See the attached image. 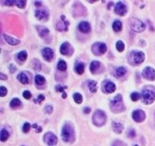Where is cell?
Listing matches in <instances>:
<instances>
[{"label": "cell", "mask_w": 155, "mask_h": 146, "mask_svg": "<svg viewBox=\"0 0 155 146\" xmlns=\"http://www.w3.org/2000/svg\"><path fill=\"white\" fill-rule=\"evenodd\" d=\"M67 86H65V87H62L60 85H57L56 86V91H58V92H64V90H65V88H67Z\"/></svg>", "instance_id": "42"}, {"label": "cell", "mask_w": 155, "mask_h": 146, "mask_svg": "<svg viewBox=\"0 0 155 146\" xmlns=\"http://www.w3.org/2000/svg\"><path fill=\"white\" fill-rule=\"evenodd\" d=\"M116 47L119 52H123V50H124V49H125V44L123 43V41L119 40V41H117V43H116Z\"/></svg>", "instance_id": "32"}, {"label": "cell", "mask_w": 155, "mask_h": 146, "mask_svg": "<svg viewBox=\"0 0 155 146\" xmlns=\"http://www.w3.org/2000/svg\"><path fill=\"white\" fill-rule=\"evenodd\" d=\"M129 25L132 31L136 32H142L145 29V25L142 22V21L138 20L137 18H132L129 20Z\"/></svg>", "instance_id": "5"}, {"label": "cell", "mask_w": 155, "mask_h": 146, "mask_svg": "<svg viewBox=\"0 0 155 146\" xmlns=\"http://www.w3.org/2000/svg\"><path fill=\"white\" fill-rule=\"evenodd\" d=\"M126 73V69L124 67H119L116 69V75L118 77H123V75H125Z\"/></svg>", "instance_id": "30"}, {"label": "cell", "mask_w": 155, "mask_h": 146, "mask_svg": "<svg viewBox=\"0 0 155 146\" xmlns=\"http://www.w3.org/2000/svg\"><path fill=\"white\" fill-rule=\"evenodd\" d=\"M6 5L8 6H12L14 4H15V1H12V0H7L5 2Z\"/></svg>", "instance_id": "44"}, {"label": "cell", "mask_w": 155, "mask_h": 146, "mask_svg": "<svg viewBox=\"0 0 155 146\" xmlns=\"http://www.w3.org/2000/svg\"><path fill=\"white\" fill-rule=\"evenodd\" d=\"M128 136L129 138H134L136 136V131L134 129H131L128 133Z\"/></svg>", "instance_id": "43"}, {"label": "cell", "mask_w": 155, "mask_h": 146, "mask_svg": "<svg viewBox=\"0 0 155 146\" xmlns=\"http://www.w3.org/2000/svg\"><path fill=\"white\" fill-rule=\"evenodd\" d=\"M7 94V89L6 87H5L2 86L0 87V96L1 97H4V96H6Z\"/></svg>", "instance_id": "39"}, {"label": "cell", "mask_w": 155, "mask_h": 146, "mask_svg": "<svg viewBox=\"0 0 155 146\" xmlns=\"http://www.w3.org/2000/svg\"><path fill=\"white\" fill-rule=\"evenodd\" d=\"M101 67V63L98 61H93L90 65L91 72L95 73Z\"/></svg>", "instance_id": "20"}, {"label": "cell", "mask_w": 155, "mask_h": 146, "mask_svg": "<svg viewBox=\"0 0 155 146\" xmlns=\"http://www.w3.org/2000/svg\"><path fill=\"white\" fill-rule=\"evenodd\" d=\"M78 28L81 32L85 33H89V32H90L91 31L90 25L88 22H85V21H83V22L79 23Z\"/></svg>", "instance_id": "16"}, {"label": "cell", "mask_w": 155, "mask_h": 146, "mask_svg": "<svg viewBox=\"0 0 155 146\" xmlns=\"http://www.w3.org/2000/svg\"><path fill=\"white\" fill-rule=\"evenodd\" d=\"M17 58H18V60L21 61V62H24V61H26V58H27V53L26 51H21L17 55Z\"/></svg>", "instance_id": "29"}, {"label": "cell", "mask_w": 155, "mask_h": 146, "mask_svg": "<svg viewBox=\"0 0 155 146\" xmlns=\"http://www.w3.org/2000/svg\"><path fill=\"white\" fill-rule=\"evenodd\" d=\"M10 107L12 109H17L21 105V101L18 98H14L10 102Z\"/></svg>", "instance_id": "22"}, {"label": "cell", "mask_w": 155, "mask_h": 146, "mask_svg": "<svg viewBox=\"0 0 155 146\" xmlns=\"http://www.w3.org/2000/svg\"><path fill=\"white\" fill-rule=\"evenodd\" d=\"M142 99L145 104H151L155 100V92L152 90L144 89L142 93Z\"/></svg>", "instance_id": "4"}, {"label": "cell", "mask_w": 155, "mask_h": 146, "mask_svg": "<svg viewBox=\"0 0 155 146\" xmlns=\"http://www.w3.org/2000/svg\"><path fill=\"white\" fill-rule=\"evenodd\" d=\"M0 79L2 80L7 79V75H5L3 73H0Z\"/></svg>", "instance_id": "46"}, {"label": "cell", "mask_w": 155, "mask_h": 146, "mask_svg": "<svg viewBox=\"0 0 155 146\" xmlns=\"http://www.w3.org/2000/svg\"><path fill=\"white\" fill-rule=\"evenodd\" d=\"M112 146H127L124 142H120V141H118V140H116L114 142V144H113V145Z\"/></svg>", "instance_id": "40"}, {"label": "cell", "mask_w": 155, "mask_h": 146, "mask_svg": "<svg viewBox=\"0 0 155 146\" xmlns=\"http://www.w3.org/2000/svg\"><path fill=\"white\" fill-rule=\"evenodd\" d=\"M60 52L64 56H68V55H71L73 52V48L68 42H65L61 46Z\"/></svg>", "instance_id": "12"}, {"label": "cell", "mask_w": 155, "mask_h": 146, "mask_svg": "<svg viewBox=\"0 0 155 146\" xmlns=\"http://www.w3.org/2000/svg\"><path fill=\"white\" fill-rule=\"evenodd\" d=\"M35 4L36 6H41V5H42L41 2H35Z\"/></svg>", "instance_id": "48"}, {"label": "cell", "mask_w": 155, "mask_h": 146, "mask_svg": "<svg viewBox=\"0 0 155 146\" xmlns=\"http://www.w3.org/2000/svg\"><path fill=\"white\" fill-rule=\"evenodd\" d=\"M23 96H24V98L25 99H30V98H31V93H30L29 91H24V93H23Z\"/></svg>", "instance_id": "41"}, {"label": "cell", "mask_w": 155, "mask_h": 146, "mask_svg": "<svg viewBox=\"0 0 155 146\" xmlns=\"http://www.w3.org/2000/svg\"><path fill=\"white\" fill-rule=\"evenodd\" d=\"M33 128H35V129H36V128H38V127H37V125H36V124H34V125H33Z\"/></svg>", "instance_id": "51"}, {"label": "cell", "mask_w": 155, "mask_h": 146, "mask_svg": "<svg viewBox=\"0 0 155 146\" xmlns=\"http://www.w3.org/2000/svg\"><path fill=\"white\" fill-rule=\"evenodd\" d=\"M133 146H138V145H134Z\"/></svg>", "instance_id": "52"}, {"label": "cell", "mask_w": 155, "mask_h": 146, "mask_svg": "<svg viewBox=\"0 0 155 146\" xmlns=\"http://www.w3.org/2000/svg\"><path fill=\"white\" fill-rule=\"evenodd\" d=\"M30 129V125L28 123H26L24 124L23 126V132H24L25 133H28Z\"/></svg>", "instance_id": "38"}, {"label": "cell", "mask_w": 155, "mask_h": 146, "mask_svg": "<svg viewBox=\"0 0 155 146\" xmlns=\"http://www.w3.org/2000/svg\"><path fill=\"white\" fill-rule=\"evenodd\" d=\"M131 99L133 101H137L140 99V94L137 92H133L131 94Z\"/></svg>", "instance_id": "36"}, {"label": "cell", "mask_w": 155, "mask_h": 146, "mask_svg": "<svg viewBox=\"0 0 155 146\" xmlns=\"http://www.w3.org/2000/svg\"><path fill=\"white\" fill-rule=\"evenodd\" d=\"M91 111V108L89 107H85L84 109V113H89Z\"/></svg>", "instance_id": "47"}, {"label": "cell", "mask_w": 155, "mask_h": 146, "mask_svg": "<svg viewBox=\"0 0 155 146\" xmlns=\"http://www.w3.org/2000/svg\"><path fill=\"white\" fill-rule=\"evenodd\" d=\"M62 98H63L64 99H65V98H67V94L65 93V92H64V93H63V95H62Z\"/></svg>", "instance_id": "49"}, {"label": "cell", "mask_w": 155, "mask_h": 146, "mask_svg": "<svg viewBox=\"0 0 155 146\" xmlns=\"http://www.w3.org/2000/svg\"><path fill=\"white\" fill-rule=\"evenodd\" d=\"M4 38H5V40H6L7 43H9L10 45L15 46V45L19 44V40H17V39H15V38H14V37H10V36H8V35L5 34V35H4Z\"/></svg>", "instance_id": "17"}, {"label": "cell", "mask_w": 155, "mask_h": 146, "mask_svg": "<svg viewBox=\"0 0 155 146\" xmlns=\"http://www.w3.org/2000/svg\"><path fill=\"white\" fill-rule=\"evenodd\" d=\"M16 67H15V66L14 65H13V64H11L10 65V66H9V70H10V72L11 73H14L15 72V71H16Z\"/></svg>", "instance_id": "45"}, {"label": "cell", "mask_w": 155, "mask_h": 146, "mask_svg": "<svg viewBox=\"0 0 155 146\" xmlns=\"http://www.w3.org/2000/svg\"><path fill=\"white\" fill-rule=\"evenodd\" d=\"M123 97L121 94H117L114 98L110 101V108L113 112L119 113L124 110L125 106L123 104Z\"/></svg>", "instance_id": "1"}, {"label": "cell", "mask_w": 155, "mask_h": 146, "mask_svg": "<svg viewBox=\"0 0 155 146\" xmlns=\"http://www.w3.org/2000/svg\"><path fill=\"white\" fill-rule=\"evenodd\" d=\"M142 75L145 79L149 81L155 80V70L151 67H146L142 72Z\"/></svg>", "instance_id": "8"}, {"label": "cell", "mask_w": 155, "mask_h": 146, "mask_svg": "<svg viewBox=\"0 0 155 146\" xmlns=\"http://www.w3.org/2000/svg\"><path fill=\"white\" fill-rule=\"evenodd\" d=\"M92 121L93 123L96 126L101 127L104 126L107 121V116L104 112L100 110H97L95 111L92 116Z\"/></svg>", "instance_id": "2"}, {"label": "cell", "mask_w": 155, "mask_h": 146, "mask_svg": "<svg viewBox=\"0 0 155 146\" xmlns=\"http://www.w3.org/2000/svg\"><path fill=\"white\" fill-rule=\"evenodd\" d=\"M36 29L39 32V35L41 37H45V35H47L48 33H49V28H47L46 27L44 26H37Z\"/></svg>", "instance_id": "19"}, {"label": "cell", "mask_w": 155, "mask_h": 146, "mask_svg": "<svg viewBox=\"0 0 155 146\" xmlns=\"http://www.w3.org/2000/svg\"><path fill=\"white\" fill-rule=\"evenodd\" d=\"M9 137V133L6 129H2L1 131V135H0V139L2 142H6Z\"/></svg>", "instance_id": "27"}, {"label": "cell", "mask_w": 155, "mask_h": 146, "mask_svg": "<svg viewBox=\"0 0 155 146\" xmlns=\"http://www.w3.org/2000/svg\"><path fill=\"white\" fill-rule=\"evenodd\" d=\"M42 56H43L44 59L47 61H51L53 58V56H54V53H53L52 50L49 48V47L44 48L42 51Z\"/></svg>", "instance_id": "14"}, {"label": "cell", "mask_w": 155, "mask_h": 146, "mask_svg": "<svg viewBox=\"0 0 155 146\" xmlns=\"http://www.w3.org/2000/svg\"><path fill=\"white\" fill-rule=\"evenodd\" d=\"M43 139H44V142L45 143L49 145H55L58 142L57 136L51 132L45 133L44 137H43Z\"/></svg>", "instance_id": "7"}, {"label": "cell", "mask_w": 155, "mask_h": 146, "mask_svg": "<svg viewBox=\"0 0 155 146\" xmlns=\"http://www.w3.org/2000/svg\"><path fill=\"white\" fill-rule=\"evenodd\" d=\"M145 59V56L142 51H135L132 53V60L136 65L142 63Z\"/></svg>", "instance_id": "10"}, {"label": "cell", "mask_w": 155, "mask_h": 146, "mask_svg": "<svg viewBox=\"0 0 155 146\" xmlns=\"http://www.w3.org/2000/svg\"><path fill=\"white\" fill-rule=\"evenodd\" d=\"M85 66L83 63H77L75 66V71L78 73L79 75H82L84 72Z\"/></svg>", "instance_id": "26"}, {"label": "cell", "mask_w": 155, "mask_h": 146, "mask_svg": "<svg viewBox=\"0 0 155 146\" xmlns=\"http://www.w3.org/2000/svg\"><path fill=\"white\" fill-rule=\"evenodd\" d=\"M33 69L35 70H39L41 69V65L38 60H33Z\"/></svg>", "instance_id": "34"}, {"label": "cell", "mask_w": 155, "mask_h": 146, "mask_svg": "<svg viewBox=\"0 0 155 146\" xmlns=\"http://www.w3.org/2000/svg\"><path fill=\"white\" fill-rule=\"evenodd\" d=\"M41 131H42V128H41V127H39V129H38L37 132H38V133H40Z\"/></svg>", "instance_id": "50"}, {"label": "cell", "mask_w": 155, "mask_h": 146, "mask_svg": "<svg viewBox=\"0 0 155 146\" xmlns=\"http://www.w3.org/2000/svg\"><path fill=\"white\" fill-rule=\"evenodd\" d=\"M45 112L48 114H51L53 112V107L52 105H46L45 106Z\"/></svg>", "instance_id": "37"}, {"label": "cell", "mask_w": 155, "mask_h": 146, "mask_svg": "<svg viewBox=\"0 0 155 146\" xmlns=\"http://www.w3.org/2000/svg\"><path fill=\"white\" fill-rule=\"evenodd\" d=\"M26 1H24V0H18V1H15V4L16 6L20 8H23L25 7V5H26Z\"/></svg>", "instance_id": "33"}, {"label": "cell", "mask_w": 155, "mask_h": 146, "mask_svg": "<svg viewBox=\"0 0 155 146\" xmlns=\"http://www.w3.org/2000/svg\"><path fill=\"white\" fill-rule=\"evenodd\" d=\"M114 11H115V12L118 15L123 16V15H125L126 14V12H127V8L126 6V5L123 4V2H117L116 5H115Z\"/></svg>", "instance_id": "9"}, {"label": "cell", "mask_w": 155, "mask_h": 146, "mask_svg": "<svg viewBox=\"0 0 155 146\" xmlns=\"http://www.w3.org/2000/svg\"><path fill=\"white\" fill-rule=\"evenodd\" d=\"M45 100V97H44V95H42V94H39V96L37 97V98L36 99H34V103L35 104H41L43 100Z\"/></svg>", "instance_id": "35"}, {"label": "cell", "mask_w": 155, "mask_h": 146, "mask_svg": "<svg viewBox=\"0 0 155 146\" xmlns=\"http://www.w3.org/2000/svg\"><path fill=\"white\" fill-rule=\"evenodd\" d=\"M145 113L142 110H136L132 113V119L137 123H141L145 120Z\"/></svg>", "instance_id": "11"}, {"label": "cell", "mask_w": 155, "mask_h": 146, "mask_svg": "<svg viewBox=\"0 0 155 146\" xmlns=\"http://www.w3.org/2000/svg\"><path fill=\"white\" fill-rule=\"evenodd\" d=\"M18 79L24 85H27L29 83V79L26 76V74H24V72L20 73L19 75H18Z\"/></svg>", "instance_id": "21"}, {"label": "cell", "mask_w": 155, "mask_h": 146, "mask_svg": "<svg viewBox=\"0 0 155 146\" xmlns=\"http://www.w3.org/2000/svg\"><path fill=\"white\" fill-rule=\"evenodd\" d=\"M73 99L77 104H81L83 102V96L79 93H75L73 94Z\"/></svg>", "instance_id": "31"}, {"label": "cell", "mask_w": 155, "mask_h": 146, "mask_svg": "<svg viewBox=\"0 0 155 146\" xmlns=\"http://www.w3.org/2000/svg\"><path fill=\"white\" fill-rule=\"evenodd\" d=\"M112 127H113V129L114 131L117 134H120V133L123 132V125L120 123H116V122H114L112 123Z\"/></svg>", "instance_id": "18"}, {"label": "cell", "mask_w": 155, "mask_h": 146, "mask_svg": "<svg viewBox=\"0 0 155 146\" xmlns=\"http://www.w3.org/2000/svg\"><path fill=\"white\" fill-rule=\"evenodd\" d=\"M67 63L65 62L64 60H61L58 63V70L61 71V72H65L67 70Z\"/></svg>", "instance_id": "28"}, {"label": "cell", "mask_w": 155, "mask_h": 146, "mask_svg": "<svg viewBox=\"0 0 155 146\" xmlns=\"http://www.w3.org/2000/svg\"><path fill=\"white\" fill-rule=\"evenodd\" d=\"M113 29L114 31L116 32H119L122 30V23L120 21H115L114 23H113Z\"/></svg>", "instance_id": "25"}, {"label": "cell", "mask_w": 155, "mask_h": 146, "mask_svg": "<svg viewBox=\"0 0 155 146\" xmlns=\"http://www.w3.org/2000/svg\"><path fill=\"white\" fill-rule=\"evenodd\" d=\"M61 137L62 139L65 142H71L74 139V132L72 126L67 124L65 125L61 132Z\"/></svg>", "instance_id": "3"}, {"label": "cell", "mask_w": 155, "mask_h": 146, "mask_svg": "<svg viewBox=\"0 0 155 146\" xmlns=\"http://www.w3.org/2000/svg\"><path fill=\"white\" fill-rule=\"evenodd\" d=\"M35 83L36 85L38 86H41V85H43L45 83V78L40 75H36L35 77Z\"/></svg>", "instance_id": "23"}, {"label": "cell", "mask_w": 155, "mask_h": 146, "mask_svg": "<svg viewBox=\"0 0 155 146\" xmlns=\"http://www.w3.org/2000/svg\"><path fill=\"white\" fill-rule=\"evenodd\" d=\"M104 88L105 92L107 93H113L114 92V91L116 90V85H114V83H113L112 81H108L104 83Z\"/></svg>", "instance_id": "15"}, {"label": "cell", "mask_w": 155, "mask_h": 146, "mask_svg": "<svg viewBox=\"0 0 155 146\" xmlns=\"http://www.w3.org/2000/svg\"><path fill=\"white\" fill-rule=\"evenodd\" d=\"M88 86L92 93H95L97 91V83L95 81H89L88 83Z\"/></svg>", "instance_id": "24"}, {"label": "cell", "mask_w": 155, "mask_h": 146, "mask_svg": "<svg viewBox=\"0 0 155 146\" xmlns=\"http://www.w3.org/2000/svg\"><path fill=\"white\" fill-rule=\"evenodd\" d=\"M92 51L95 55L100 56L101 54L106 53L107 46L103 43H96L93 44V46L92 47Z\"/></svg>", "instance_id": "6"}, {"label": "cell", "mask_w": 155, "mask_h": 146, "mask_svg": "<svg viewBox=\"0 0 155 146\" xmlns=\"http://www.w3.org/2000/svg\"><path fill=\"white\" fill-rule=\"evenodd\" d=\"M35 16L39 21H46L49 18V13L46 10H36Z\"/></svg>", "instance_id": "13"}]
</instances>
